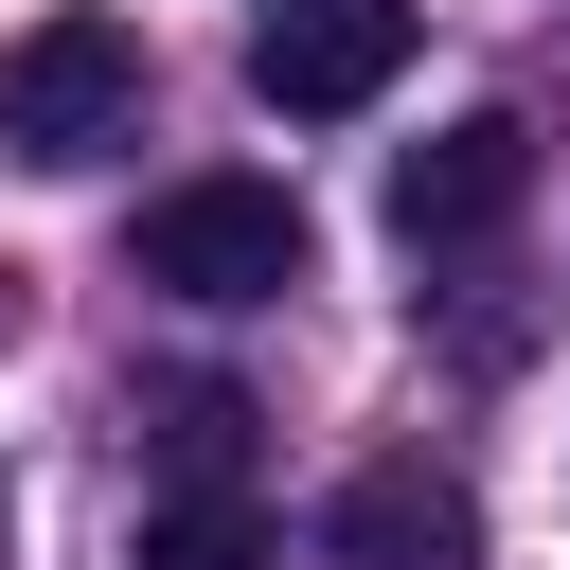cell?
<instances>
[{
	"label": "cell",
	"instance_id": "6da1fadb",
	"mask_svg": "<svg viewBox=\"0 0 570 570\" xmlns=\"http://www.w3.org/2000/svg\"><path fill=\"white\" fill-rule=\"evenodd\" d=\"M125 267L160 303H285L303 285V196L285 178H160L142 232H125Z\"/></svg>",
	"mask_w": 570,
	"mask_h": 570
},
{
	"label": "cell",
	"instance_id": "7a4b0ae2",
	"mask_svg": "<svg viewBox=\"0 0 570 570\" xmlns=\"http://www.w3.org/2000/svg\"><path fill=\"white\" fill-rule=\"evenodd\" d=\"M142 125V36L107 18V0H53L18 53H0V142L18 160H107Z\"/></svg>",
	"mask_w": 570,
	"mask_h": 570
},
{
	"label": "cell",
	"instance_id": "3957f363",
	"mask_svg": "<svg viewBox=\"0 0 570 570\" xmlns=\"http://www.w3.org/2000/svg\"><path fill=\"white\" fill-rule=\"evenodd\" d=\"M392 71H410V0H267V36H249V89L285 125H356Z\"/></svg>",
	"mask_w": 570,
	"mask_h": 570
},
{
	"label": "cell",
	"instance_id": "277c9868",
	"mask_svg": "<svg viewBox=\"0 0 570 570\" xmlns=\"http://www.w3.org/2000/svg\"><path fill=\"white\" fill-rule=\"evenodd\" d=\"M517 196H534V125L517 107H463V125H428L392 160V232L410 249H481V232H517Z\"/></svg>",
	"mask_w": 570,
	"mask_h": 570
},
{
	"label": "cell",
	"instance_id": "5b68a950",
	"mask_svg": "<svg viewBox=\"0 0 570 570\" xmlns=\"http://www.w3.org/2000/svg\"><path fill=\"white\" fill-rule=\"evenodd\" d=\"M321 552H338V570H481V499H463L445 463H356V481L321 499Z\"/></svg>",
	"mask_w": 570,
	"mask_h": 570
},
{
	"label": "cell",
	"instance_id": "8992f818",
	"mask_svg": "<svg viewBox=\"0 0 570 570\" xmlns=\"http://www.w3.org/2000/svg\"><path fill=\"white\" fill-rule=\"evenodd\" d=\"M142 445H160V499H232L249 481V392L178 374V392H142Z\"/></svg>",
	"mask_w": 570,
	"mask_h": 570
},
{
	"label": "cell",
	"instance_id": "52a82bcc",
	"mask_svg": "<svg viewBox=\"0 0 570 570\" xmlns=\"http://www.w3.org/2000/svg\"><path fill=\"white\" fill-rule=\"evenodd\" d=\"M125 570H267V499H249V481H232V499H142Z\"/></svg>",
	"mask_w": 570,
	"mask_h": 570
}]
</instances>
